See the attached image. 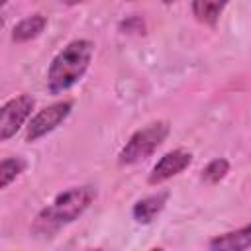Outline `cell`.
<instances>
[{"mask_svg":"<svg viewBox=\"0 0 251 251\" xmlns=\"http://www.w3.org/2000/svg\"><path fill=\"white\" fill-rule=\"evenodd\" d=\"M94 55V43L88 39H75L51 61L47 71V84L53 94L71 88L88 69Z\"/></svg>","mask_w":251,"mask_h":251,"instance_id":"1","label":"cell"},{"mask_svg":"<svg viewBox=\"0 0 251 251\" xmlns=\"http://www.w3.org/2000/svg\"><path fill=\"white\" fill-rule=\"evenodd\" d=\"M96 190L94 186H73L61 192L51 206H47L35 220V229L49 233L63 224L76 220L94 200Z\"/></svg>","mask_w":251,"mask_h":251,"instance_id":"2","label":"cell"},{"mask_svg":"<svg viewBox=\"0 0 251 251\" xmlns=\"http://www.w3.org/2000/svg\"><path fill=\"white\" fill-rule=\"evenodd\" d=\"M167 135H169V124L167 122L147 124L145 127L137 129L127 139V143L120 151V163L131 165V163H139V161L151 157L157 151V147H161V143L167 139Z\"/></svg>","mask_w":251,"mask_h":251,"instance_id":"3","label":"cell"},{"mask_svg":"<svg viewBox=\"0 0 251 251\" xmlns=\"http://www.w3.org/2000/svg\"><path fill=\"white\" fill-rule=\"evenodd\" d=\"M33 104L35 102H33L31 96L22 94V96H16V98L8 100L0 108V141H6L12 135H16V131L29 118V114L33 110Z\"/></svg>","mask_w":251,"mask_h":251,"instance_id":"4","label":"cell"},{"mask_svg":"<svg viewBox=\"0 0 251 251\" xmlns=\"http://www.w3.org/2000/svg\"><path fill=\"white\" fill-rule=\"evenodd\" d=\"M73 102H55L43 110H39L27 124V131H25V141H37L39 137L47 135L49 131H53L69 114H71Z\"/></svg>","mask_w":251,"mask_h":251,"instance_id":"5","label":"cell"},{"mask_svg":"<svg viewBox=\"0 0 251 251\" xmlns=\"http://www.w3.org/2000/svg\"><path fill=\"white\" fill-rule=\"evenodd\" d=\"M190 163H192V155L188 151L175 149V151L165 153L157 161V165L151 169V173H149V184H161V182L169 180L171 176L182 173Z\"/></svg>","mask_w":251,"mask_h":251,"instance_id":"6","label":"cell"},{"mask_svg":"<svg viewBox=\"0 0 251 251\" xmlns=\"http://www.w3.org/2000/svg\"><path fill=\"white\" fill-rule=\"evenodd\" d=\"M251 243V227L243 226L237 231L218 235L210 241V251H247Z\"/></svg>","mask_w":251,"mask_h":251,"instance_id":"7","label":"cell"},{"mask_svg":"<svg viewBox=\"0 0 251 251\" xmlns=\"http://www.w3.org/2000/svg\"><path fill=\"white\" fill-rule=\"evenodd\" d=\"M167 198H169V192H157V194H151V196L141 198L133 206V218H135V222H139V224L153 222L155 216H159L161 210L165 208Z\"/></svg>","mask_w":251,"mask_h":251,"instance_id":"8","label":"cell"},{"mask_svg":"<svg viewBox=\"0 0 251 251\" xmlns=\"http://www.w3.org/2000/svg\"><path fill=\"white\" fill-rule=\"evenodd\" d=\"M47 25V18L41 16V14H33V16H27L24 18L12 31V39L22 43V41H29L33 37H37Z\"/></svg>","mask_w":251,"mask_h":251,"instance_id":"9","label":"cell"},{"mask_svg":"<svg viewBox=\"0 0 251 251\" xmlns=\"http://www.w3.org/2000/svg\"><path fill=\"white\" fill-rule=\"evenodd\" d=\"M226 8V2H192V12L196 16L198 22L210 24L214 25L222 14V10Z\"/></svg>","mask_w":251,"mask_h":251,"instance_id":"10","label":"cell"},{"mask_svg":"<svg viewBox=\"0 0 251 251\" xmlns=\"http://www.w3.org/2000/svg\"><path fill=\"white\" fill-rule=\"evenodd\" d=\"M24 167H25V163L20 157H8V159L0 161V190L6 188L10 182H14L20 176V173L24 171Z\"/></svg>","mask_w":251,"mask_h":251,"instance_id":"11","label":"cell"},{"mask_svg":"<svg viewBox=\"0 0 251 251\" xmlns=\"http://www.w3.org/2000/svg\"><path fill=\"white\" fill-rule=\"evenodd\" d=\"M227 171H229V163H227L224 157L214 159V161H210V163L204 167V171H202V180L208 182V184H216V182H220V180L227 175Z\"/></svg>","mask_w":251,"mask_h":251,"instance_id":"12","label":"cell"},{"mask_svg":"<svg viewBox=\"0 0 251 251\" xmlns=\"http://www.w3.org/2000/svg\"><path fill=\"white\" fill-rule=\"evenodd\" d=\"M2 24H4V20H2V18H0V27H2Z\"/></svg>","mask_w":251,"mask_h":251,"instance_id":"13","label":"cell"},{"mask_svg":"<svg viewBox=\"0 0 251 251\" xmlns=\"http://www.w3.org/2000/svg\"><path fill=\"white\" fill-rule=\"evenodd\" d=\"M88 251H102V249H88Z\"/></svg>","mask_w":251,"mask_h":251,"instance_id":"14","label":"cell"},{"mask_svg":"<svg viewBox=\"0 0 251 251\" xmlns=\"http://www.w3.org/2000/svg\"><path fill=\"white\" fill-rule=\"evenodd\" d=\"M151 251H163V249H151Z\"/></svg>","mask_w":251,"mask_h":251,"instance_id":"15","label":"cell"}]
</instances>
